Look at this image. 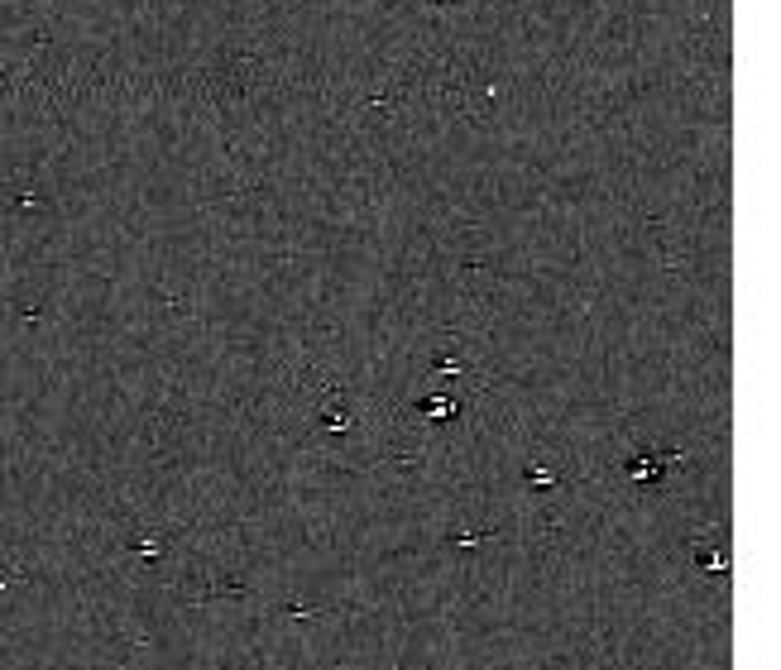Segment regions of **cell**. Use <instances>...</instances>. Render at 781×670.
<instances>
[{
  "label": "cell",
  "mask_w": 781,
  "mask_h": 670,
  "mask_svg": "<svg viewBox=\"0 0 781 670\" xmlns=\"http://www.w3.org/2000/svg\"><path fill=\"white\" fill-rule=\"evenodd\" d=\"M427 412H431V417H451V402H446V398H431Z\"/></svg>",
  "instance_id": "6da1fadb"
}]
</instances>
